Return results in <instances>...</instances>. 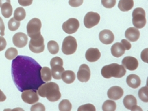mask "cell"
Returning a JSON list of instances; mask_svg holds the SVG:
<instances>
[{
  "mask_svg": "<svg viewBox=\"0 0 148 111\" xmlns=\"http://www.w3.org/2000/svg\"><path fill=\"white\" fill-rule=\"evenodd\" d=\"M42 67L34 59L28 56H17L12 61V78L19 91L38 90L44 84L41 78Z\"/></svg>",
  "mask_w": 148,
  "mask_h": 111,
  "instance_id": "cell-1",
  "label": "cell"
},
{
  "mask_svg": "<svg viewBox=\"0 0 148 111\" xmlns=\"http://www.w3.org/2000/svg\"><path fill=\"white\" fill-rule=\"evenodd\" d=\"M38 93L42 97H46L51 102H56L61 97L59 87L55 82L42 84L38 89Z\"/></svg>",
  "mask_w": 148,
  "mask_h": 111,
  "instance_id": "cell-2",
  "label": "cell"
},
{
  "mask_svg": "<svg viewBox=\"0 0 148 111\" xmlns=\"http://www.w3.org/2000/svg\"><path fill=\"white\" fill-rule=\"evenodd\" d=\"M126 70L123 65L117 63H113L106 65L102 68L101 75L105 78L109 79L112 77L121 78L126 74Z\"/></svg>",
  "mask_w": 148,
  "mask_h": 111,
  "instance_id": "cell-3",
  "label": "cell"
},
{
  "mask_svg": "<svg viewBox=\"0 0 148 111\" xmlns=\"http://www.w3.org/2000/svg\"><path fill=\"white\" fill-rule=\"evenodd\" d=\"M132 24L136 28H142L146 25L145 12L144 9L136 8L132 12Z\"/></svg>",
  "mask_w": 148,
  "mask_h": 111,
  "instance_id": "cell-4",
  "label": "cell"
},
{
  "mask_svg": "<svg viewBox=\"0 0 148 111\" xmlns=\"http://www.w3.org/2000/svg\"><path fill=\"white\" fill-rule=\"evenodd\" d=\"M42 28V22L39 18H34L31 19L28 22L27 26V30L28 36L30 38L34 37H36L38 36L41 35V30Z\"/></svg>",
  "mask_w": 148,
  "mask_h": 111,
  "instance_id": "cell-5",
  "label": "cell"
},
{
  "mask_svg": "<svg viewBox=\"0 0 148 111\" xmlns=\"http://www.w3.org/2000/svg\"><path fill=\"white\" fill-rule=\"evenodd\" d=\"M77 49V42L73 36L66 37L62 44V51L66 55L74 54Z\"/></svg>",
  "mask_w": 148,
  "mask_h": 111,
  "instance_id": "cell-6",
  "label": "cell"
},
{
  "mask_svg": "<svg viewBox=\"0 0 148 111\" xmlns=\"http://www.w3.org/2000/svg\"><path fill=\"white\" fill-rule=\"evenodd\" d=\"M29 48L34 53H40L44 51V39L42 35L31 38L29 42Z\"/></svg>",
  "mask_w": 148,
  "mask_h": 111,
  "instance_id": "cell-7",
  "label": "cell"
},
{
  "mask_svg": "<svg viewBox=\"0 0 148 111\" xmlns=\"http://www.w3.org/2000/svg\"><path fill=\"white\" fill-rule=\"evenodd\" d=\"M79 27V21L75 18H69L62 25V28H63V31L69 34H72L77 32Z\"/></svg>",
  "mask_w": 148,
  "mask_h": 111,
  "instance_id": "cell-8",
  "label": "cell"
},
{
  "mask_svg": "<svg viewBox=\"0 0 148 111\" xmlns=\"http://www.w3.org/2000/svg\"><path fill=\"white\" fill-rule=\"evenodd\" d=\"M100 18V15L97 13L88 12L84 18V24L85 27L91 28L99 24Z\"/></svg>",
  "mask_w": 148,
  "mask_h": 111,
  "instance_id": "cell-9",
  "label": "cell"
},
{
  "mask_svg": "<svg viewBox=\"0 0 148 111\" xmlns=\"http://www.w3.org/2000/svg\"><path fill=\"white\" fill-rule=\"evenodd\" d=\"M21 97L24 102L30 105H33L39 101V95L37 93V90L34 89H27L23 91Z\"/></svg>",
  "mask_w": 148,
  "mask_h": 111,
  "instance_id": "cell-10",
  "label": "cell"
},
{
  "mask_svg": "<svg viewBox=\"0 0 148 111\" xmlns=\"http://www.w3.org/2000/svg\"><path fill=\"white\" fill-rule=\"evenodd\" d=\"M91 72L89 67L86 64H83L80 67L77 73L78 80L81 82H87L90 80Z\"/></svg>",
  "mask_w": 148,
  "mask_h": 111,
  "instance_id": "cell-11",
  "label": "cell"
},
{
  "mask_svg": "<svg viewBox=\"0 0 148 111\" xmlns=\"http://www.w3.org/2000/svg\"><path fill=\"white\" fill-rule=\"evenodd\" d=\"M124 106L128 110H140L142 111V108L138 107L137 100L134 95H128L123 99Z\"/></svg>",
  "mask_w": 148,
  "mask_h": 111,
  "instance_id": "cell-12",
  "label": "cell"
},
{
  "mask_svg": "<svg viewBox=\"0 0 148 111\" xmlns=\"http://www.w3.org/2000/svg\"><path fill=\"white\" fill-rule=\"evenodd\" d=\"M13 43L18 48H23L28 43V36L23 32H17L13 37Z\"/></svg>",
  "mask_w": 148,
  "mask_h": 111,
  "instance_id": "cell-13",
  "label": "cell"
},
{
  "mask_svg": "<svg viewBox=\"0 0 148 111\" xmlns=\"http://www.w3.org/2000/svg\"><path fill=\"white\" fill-rule=\"evenodd\" d=\"M122 65H123V67L126 69L132 71V70L137 69L139 63H138L137 59H136L135 57H133L131 56H127L125 57L123 61H122Z\"/></svg>",
  "mask_w": 148,
  "mask_h": 111,
  "instance_id": "cell-14",
  "label": "cell"
},
{
  "mask_svg": "<svg viewBox=\"0 0 148 111\" xmlns=\"http://www.w3.org/2000/svg\"><path fill=\"white\" fill-rule=\"evenodd\" d=\"M99 39L101 43L106 45H109L113 42L114 36L111 30H103L99 32Z\"/></svg>",
  "mask_w": 148,
  "mask_h": 111,
  "instance_id": "cell-15",
  "label": "cell"
},
{
  "mask_svg": "<svg viewBox=\"0 0 148 111\" xmlns=\"http://www.w3.org/2000/svg\"><path fill=\"white\" fill-rule=\"evenodd\" d=\"M124 94L123 89L119 86H113L107 91V97L113 101L120 99Z\"/></svg>",
  "mask_w": 148,
  "mask_h": 111,
  "instance_id": "cell-16",
  "label": "cell"
},
{
  "mask_svg": "<svg viewBox=\"0 0 148 111\" xmlns=\"http://www.w3.org/2000/svg\"><path fill=\"white\" fill-rule=\"evenodd\" d=\"M86 59L90 63L98 61L101 57V53L97 48H90L86 52Z\"/></svg>",
  "mask_w": 148,
  "mask_h": 111,
  "instance_id": "cell-17",
  "label": "cell"
},
{
  "mask_svg": "<svg viewBox=\"0 0 148 111\" xmlns=\"http://www.w3.org/2000/svg\"><path fill=\"white\" fill-rule=\"evenodd\" d=\"M140 32L138 28L135 27L128 28L125 32V37L128 41L134 42L139 39Z\"/></svg>",
  "mask_w": 148,
  "mask_h": 111,
  "instance_id": "cell-18",
  "label": "cell"
},
{
  "mask_svg": "<svg viewBox=\"0 0 148 111\" xmlns=\"http://www.w3.org/2000/svg\"><path fill=\"white\" fill-rule=\"evenodd\" d=\"M125 48L121 42H116L111 47V51L112 55L115 57H120L125 53Z\"/></svg>",
  "mask_w": 148,
  "mask_h": 111,
  "instance_id": "cell-19",
  "label": "cell"
},
{
  "mask_svg": "<svg viewBox=\"0 0 148 111\" xmlns=\"http://www.w3.org/2000/svg\"><path fill=\"white\" fill-rule=\"evenodd\" d=\"M126 83L128 86L133 89L138 88L141 84V80L136 74H130L126 78Z\"/></svg>",
  "mask_w": 148,
  "mask_h": 111,
  "instance_id": "cell-20",
  "label": "cell"
},
{
  "mask_svg": "<svg viewBox=\"0 0 148 111\" xmlns=\"http://www.w3.org/2000/svg\"><path fill=\"white\" fill-rule=\"evenodd\" d=\"M133 7V0H120L118 4L119 9L123 12H127V11L131 10Z\"/></svg>",
  "mask_w": 148,
  "mask_h": 111,
  "instance_id": "cell-21",
  "label": "cell"
},
{
  "mask_svg": "<svg viewBox=\"0 0 148 111\" xmlns=\"http://www.w3.org/2000/svg\"><path fill=\"white\" fill-rule=\"evenodd\" d=\"M61 79L65 83L70 84L73 83L76 79V75L72 70H65L63 72L61 76Z\"/></svg>",
  "mask_w": 148,
  "mask_h": 111,
  "instance_id": "cell-22",
  "label": "cell"
},
{
  "mask_svg": "<svg viewBox=\"0 0 148 111\" xmlns=\"http://www.w3.org/2000/svg\"><path fill=\"white\" fill-rule=\"evenodd\" d=\"M64 71L65 69L62 65H56L51 67V75L56 80L61 79V76Z\"/></svg>",
  "mask_w": 148,
  "mask_h": 111,
  "instance_id": "cell-23",
  "label": "cell"
},
{
  "mask_svg": "<svg viewBox=\"0 0 148 111\" xmlns=\"http://www.w3.org/2000/svg\"><path fill=\"white\" fill-rule=\"evenodd\" d=\"M1 14L5 18H8L11 17L13 13V7H12L11 3H5L1 6Z\"/></svg>",
  "mask_w": 148,
  "mask_h": 111,
  "instance_id": "cell-24",
  "label": "cell"
},
{
  "mask_svg": "<svg viewBox=\"0 0 148 111\" xmlns=\"http://www.w3.org/2000/svg\"><path fill=\"white\" fill-rule=\"evenodd\" d=\"M41 78L44 82H48L51 80L52 75L51 70L47 67L42 68L41 69Z\"/></svg>",
  "mask_w": 148,
  "mask_h": 111,
  "instance_id": "cell-25",
  "label": "cell"
},
{
  "mask_svg": "<svg viewBox=\"0 0 148 111\" xmlns=\"http://www.w3.org/2000/svg\"><path fill=\"white\" fill-rule=\"evenodd\" d=\"M116 108V103L111 99L107 100L103 104L102 109L103 111H114Z\"/></svg>",
  "mask_w": 148,
  "mask_h": 111,
  "instance_id": "cell-26",
  "label": "cell"
},
{
  "mask_svg": "<svg viewBox=\"0 0 148 111\" xmlns=\"http://www.w3.org/2000/svg\"><path fill=\"white\" fill-rule=\"evenodd\" d=\"M47 49L52 55H56L59 51V46L56 41L51 40L47 43Z\"/></svg>",
  "mask_w": 148,
  "mask_h": 111,
  "instance_id": "cell-27",
  "label": "cell"
},
{
  "mask_svg": "<svg viewBox=\"0 0 148 111\" xmlns=\"http://www.w3.org/2000/svg\"><path fill=\"white\" fill-rule=\"evenodd\" d=\"M26 17V11L23 7H18L15 9L14 12V18L16 20L21 21L24 20Z\"/></svg>",
  "mask_w": 148,
  "mask_h": 111,
  "instance_id": "cell-28",
  "label": "cell"
},
{
  "mask_svg": "<svg viewBox=\"0 0 148 111\" xmlns=\"http://www.w3.org/2000/svg\"><path fill=\"white\" fill-rule=\"evenodd\" d=\"M72 108V105L67 99L61 101L59 105V109L60 111H71Z\"/></svg>",
  "mask_w": 148,
  "mask_h": 111,
  "instance_id": "cell-29",
  "label": "cell"
},
{
  "mask_svg": "<svg viewBox=\"0 0 148 111\" xmlns=\"http://www.w3.org/2000/svg\"><path fill=\"white\" fill-rule=\"evenodd\" d=\"M18 55V51L16 48H10L7 49L5 53V56L6 59L8 60H12L14 59L15 57H16Z\"/></svg>",
  "mask_w": 148,
  "mask_h": 111,
  "instance_id": "cell-30",
  "label": "cell"
},
{
  "mask_svg": "<svg viewBox=\"0 0 148 111\" xmlns=\"http://www.w3.org/2000/svg\"><path fill=\"white\" fill-rule=\"evenodd\" d=\"M139 98L145 103L148 102V87L147 86L143 87L138 91Z\"/></svg>",
  "mask_w": 148,
  "mask_h": 111,
  "instance_id": "cell-31",
  "label": "cell"
},
{
  "mask_svg": "<svg viewBox=\"0 0 148 111\" xmlns=\"http://www.w3.org/2000/svg\"><path fill=\"white\" fill-rule=\"evenodd\" d=\"M21 25V22L16 20L15 18H11L8 22V28L11 31H16L18 29Z\"/></svg>",
  "mask_w": 148,
  "mask_h": 111,
  "instance_id": "cell-32",
  "label": "cell"
},
{
  "mask_svg": "<svg viewBox=\"0 0 148 111\" xmlns=\"http://www.w3.org/2000/svg\"><path fill=\"white\" fill-rule=\"evenodd\" d=\"M116 1V0H101V4L104 7L111 9L115 5Z\"/></svg>",
  "mask_w": 148,
  "mask_h": 111,
  "instance_id": "cell-33",
  "label": "cell"
},
{
  "mask_svg": "<svg viewBox=\"0 0 148 111\" xmlns=\"http://www.w3.org/2000/svg\"><path fill=\"white\" fill-rule=\"evenodd\" d=\"M78 111H95V108L92 104H86L80 106L78 108Z\"/></svg>",
  "mask_w": 148,
  "mask_h": 111,
  "instance_id": "cell-34",
  "label": "cell"
},
{
  "mask_svg": "<svg viewBox=\"0 0 148 111\" xmlns=\"http://www.w3.org/2000/svg\"><path fill=\"white\" fill-rule=\"evenodd\" d=\"M56 65H60L63 66V61L61 57H56L51 59V61H50V66H51V67Z\"/></svg>",
  "mask_w": 148,
  "mask_h": 111,
  "instance_id": "cell-35",
  "label": "cell"
},
{
  "mask_svg": "<svg viewBox=\"0 0 148 111\" xmlns=\"http://www.w3.org/2000/svg\"><path fill=\"white\" fill-rule=\"evenodd\" d=\"M31 111H36V110H40V111H45L46 110V108H45L44 105L43 104L40 103H38L35 104L33 106H32L30 108Z\"/></svg>",
  "mask_w": 148,
  "mask_h": 111,
  "instance_id": "cell-36",
  "label": "cell"
},
{
  "mask_svg": "<svg viewBox=\"0 0 148 111\" xmlns=\"http://www.w3.org/2000/svg\"><path fill=\"white\" fill-rule=\"evenodd\" d=\"M83 1L84 0H69V4L73 7H78L82 5Z\"/></svg>",
  "mask_w": 148,
  "mask_h": 111,
  "instance_id": "cell-37",
  "label": "cell"
},
{
  "mask_svg": "<svg viewBox=\"0 0 148 111\" xmlns=\"http://www.w3.org/2000/svg\"><path fill=\"white\" fill-rule=\"evenodd\" d=\"M33 0H18V2L20 5L23 7L30 6L32 5Z\"/></svg>",
  "mask_w": 148,
  "mask_h": 111,
  "instance_id": "cell-38",
  "label": "cell"
},
{
  "mask_svg": "<svg viewBox=\"0 0 148 111\" xmlns=\"http://www.w3.org/2000/svg\"><path fill=\"white\" fill-rule=\"evenodd\" d=\"M7 42L3 36H0V51H3L6 48Z\"/></svg>",
  "mask_w": 148,
  "mask_h": 111,
  "instance_id": "cell-39",
  "label": "cell"
},
{
  "mask_svg": "<svg viewBox=\"0 0 148 111\" xmlns=\"http://www.w3.org/2000/svg\"><path fill=\"white\" fill-rule=\"evenodd\" d=\"M121 43L123 45L124 48H125V50H130L132 48V46H131V44L130 43L128 40L126 39H122Z\"/></svg>",
  "mask_w": 148,
  "mask_h": 111,
  "instance_id": "cell-40",
  "label": "cell"
},
{
  "mask_svg": "<svg viewBox=\"0 0 148 111\" xmlns=\"http://www.w3.org/2000/svg\"><path fill=\"white\" fill-rule=\"evenodd\" d=\"M147 52H148V49H145L142 52V53H141V58H142V60L145 63H148Z\"/></svg>",
  "mask_w": 148,
  "mask_h": 111,
  "instance_id": "cell-41",
  "label": "cell"
},
{
  "mask_svg": "<svg viewBox=\"0 0 148 111\" xmlns=\"http://www.w3.org/2000/svg\"><path fill=\"white\" fill-rule=\"evenodd\" d=\"M0 35L1 36H3L5 35V25L1 17H0Z\"/></svg>",
  "mask_w": 148,
  "mask_h": 111,
  "instance_id": "cell-42",
  "label": "cell"
},
{
  "mask_svg": "<svg viewBox=\"0 0 148 111\" xmlns=\"http://www.w3.org/2000/svg\"><path fill=\"white\" fill-rule=\"evenodd\" d=\"M6 100V96L3 93V92L0 89V102H3Z\"/></svg>",
  "mask_w": 148,
  "mask_h": 111,
  "instance_id": "cell-43",
  "label": "cell"
},
{
  "mask_svg": "<svg viewBox=\"0 0 148 111\" xmlns=\"http://www.w3.org/2000/svg\"><path fill=\"white\" fill-rule=\"evenodd\" d=\"M7 2H8V3H11V0H0V7H1L2 5L4 4L5 3H7Z\"/></svg>",
  "mask_w": 148,
  "mask_h": 111,
  "instance_id": "cell-44",
  "label": "cell"
}]
</instances>
